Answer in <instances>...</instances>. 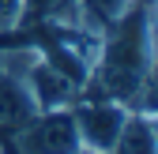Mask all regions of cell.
Returning a JSON list of instances; mask_svg holds the SVG:
<instances>
[{"mask_svg":"<svg viewBox=\"0 0 158 154\" xmlns=\"http://www.w3.org/2000/svg\"><path fill=\"white\" fill-rule=\"evenodd\" d=\"M11 139H15L19 154H75L83 147L68 105L64 109H38Z\"/></svg>","mask_w":158,"mask_h":154,"instance_id":"cell-1","label":"cell"},{"mask_svg":"<svg viewBox=\"0 0 158 154\" xmlns=\"http://www.w3.org/2000/svg\"><path fill=\"white\" fill-rule=\"evenodd\" d=\"M27 87L34 94L38 109H64L79 98V87L68 79L64 71H56L49 60L42 56H30V68H27Z\"/></svg>","mask_w":158,"mask_h":154,"instance_id":"cell-4","label":"cell"},{"mask_svg":"<svg viewBox=\"0 0 158 154\" xmlns=\"http://www.w3.org/2000/svg\"><path fill=\"white\" fill-rule=\"evenodd\" d=\"M72 117H75V128H79V143L87 150L109 154L117 136H121V128H124L128 105L113 102V98H87V102L72 105Z\"/></svg>","mask_w":158,"mask_h":154,"instance_id":"cell-2","label":"cell"},{"mask_svg":"<svg viewBox=\"0 0 158 154\" xmlns=\"http://www.w3.org/2000/svg\"><path fill=\"white\" fill-rule=\"evenodd\" d=\"M128 4H132V0H83V8L90 11L94 26H113L117 15H121Z\"/></svg>","mask_w":158,"mask_h":154,"instance_id":"cell-7","label":"cell"},{"mask_svg":"<svg viewBox=\"0 0 158 154\" xmlns=\"http://www.w3.org/2000/svg\"><path fill=\"white\" fill-rule=\"evenodd\" d=\"M19 11V0H0V23H11Z\"/></svg>","mask_w":158,"mask_h":154,"instance_id":"cell-8","label":"cell"},{"mask_svg":"<svg viewBox=\"0 0 158 154\" xmlns=\"http://www.w3.org/2000/svg\"><path fill=\"white\" fill-rule=\"evenodd\" d=\"M34 113H38V102L27 87V71H11L8 56H0V132L15 136Z\"/></svg>","mask_w":158,"mask_h":154,"instance_id":"cell-3","label":"cell"},{"mask_svg":"<svg viewBox=\"0 0 158 154\" xmlns=\"http://www.w3.org/2000/svg\"><path fill=\"white\" fill-rule=\"evenodd\" d=\"M75 154H98V150H87V147H79V150H75Z\"/></svg>","mask_w":158,"mask_h":154,"instance_id":"cell-9","label":"cell"},{"mask_svg":"<svg viewBox=\"0 0 158 154\" xmlns=\"http://www.w3.org/2000/svg\"><path fill=\"white\" fill-rule=\"evenodd\" d=\"M68 11H72V0H19L15 23L19 26H45V23H56V19H68Z\"/></svg>","mask_w":158,"mask_h":154,"instance_id":"cell-6","label":"cell"},{"mask_svg":"<svg viewBox=\"0 0 158 154\" xmlns=\"http://www.w3.org/2000/svg\"><path fill=\"white\" fill-rule=\"evenodd\" d=\"M109 154H154V113L132 109Z\"/></svg>","mask_w":158,"mask_h":154,"instance_id":"cell-5","label":"cell"}]
</instances>
